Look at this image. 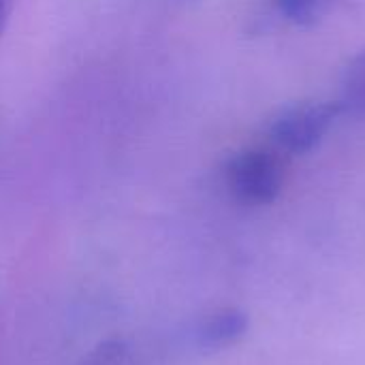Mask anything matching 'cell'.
I'll use <instances>...</instances> for the list:
<instances>
[{
    "label": "cell",
    "instance_id": "cell-4",
    "mask_svg": "<svg viewBox=\"0 0 365 365\" xmlns=\"http://www.w3.org/2000/svg\"><path fill=\"white\" fill-rule=\"evenodd\" d=\"M342 111L365 115V49H361L346 66L342 79Z\"/></svg>",
    "mask_w": 365,
    "mask_h": 365
},
{
    "label": "cell",
    "instance_id": "cell-7",
    "mask_svg": "<svg viewBox=\"0 0 365 365\" xmlns=\"http://www.w3.org/2000/svg\"><path fill=\"white\" fill-rule=\"evenodd\" d=\"M13 4H15V0H0V36H2V32H4V28H6V24L11 19Z\"/></svg>",
    "mask_w": 365,
    "mask_h": 365
},
{
    "label": "cell",
    "instance_id": "cell-2",
    "mask_svg": "<svg viewBox=\"0 0 365 365\" xmlns=\"http://www.w3.org/2000/svg\"><path fill=\"white\" fill-rule=\"evenodd\" d=\"M227 180L237 199L265 205L272 203L282 188V167L267 150H244L229 160Z\"/></svg>",
    "mask_w": 365,
    "mask_h": 365
},
{
    "label": "cell",
    "instance_id": "cell-1",
    "mask_svg": "<svg viewBox=\"0 0 365 365\" xmlns=\"http://www.w3.org/2000/svg\"><path fill=\"white\" fill-rule=\"evenodd\" d=\"M344 113L340 101L338 103H321V101H308L297 103L287 109H282L272 126V139L293 154H306L314 150L325 133L331 128L336 118Z\"/></svg>",
    "mask_w": 365,
    "mask_h": 365
},
{
    "label": "cell",
    "instance_id": "cell-5",
    "mask_svg": "<svg viewBox=\"0 0 365 365\" xmlns=\"http://www.w3.org/2000/svg\"><path fill=\"white\" fill-rule=\"evenodd\" d=\"M336 2L338 0H276L278 9L299 26H314Z\"/></svg>",
    "mask_w": 365,
    "mask_h": 365
},
{
    "label": "cell",
    "instance_id": "cell-3",
    "mask_svg": "<svg viewBox=\"0 0 365 365\" xmlns=\"http://www.w3.org/2000/svg\"><path fill=\"white\" fill-rule=\"evenodd\" d=\"M248 329V317L237 308L212 314L199 329V342L207 349H220L240 340Z\"/></svg>",
    "mask_w": 365,
    "mask_h": 365
},
{
    "label": "cell",
    "instance_id": "cell-6",
    "mask_svg": "<svg viewBox=\"0 0 365 365\" xmlns=\"http://www.w3.org/2000/svg\"><path fill=\"white\" fill-rule=\"evenodd\" d=\"M126 364V353L122 351L120 344H105L98 355L94 365H124Z\"/></svg>",
    "mask_w": 365,
    "mask_h": 365
}]
</instances>
